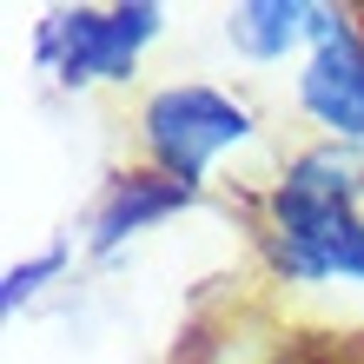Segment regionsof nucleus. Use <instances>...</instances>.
<instances>
[{"label":"nucleus","mask_w":364,"mask_h":364,"mask_svg":"<svg viewBox=\"0 0 364 364\" xmlns=\"http://www.w3.org/2000/svg\"><path fill=\"white\" fill-rule=\"evenodd\" d=\"M364 166L338 146H318L272 192V259L291 278H364Z\"/></svg>","instance_id":"nucleus-1"},{"label":"nucleus","mask_w":364,"mask_h":364,"mask_svg":"<svg viewBox=\"0 0 364 364\" xmlns=\"http://www.w3.org/2000/svg\"><path fill=\"white\" fill-rule=\"evenodd\" d=\"M153 33H159V7H146V0H133V7H106V14L80 7V14H47V20H40L33 53H40V67H47L53 80L93 87V80H119Z\"/></svg>","instance_id":"nucleus-2"},{"label":"nucleus","mask_w":364,"mask_h":364,"mask_svg":"<svg viewBox=\"0 0 364 364\" xmlns=\"http://www.w3.org/2000/svg\"><path fill=\"white\" fill-rule=\"evenodd\" d=\"M245 133H252V113L212 87H166L146 106V146H153L159 173L179 186H199L212 153L239 146Z\"/></svg>","instance_id":"nucleus-3"},{"label":"nucleus","mask_w":364,"mask_h":364,"mask_svg":"<svg viewBox=\"0 0 364 364\" xmlns=\"http://www.w3.org/2000/svg\"><path fill=\"white\" fill-rule=\"evenodd\" d=\"M298 100L318 126H331L338 139H364V33L345 14H318L311 60L298 73Z\"/></svg>","instance_id":"nucleus-4"},{"label":"nucleus","mask_w":364,"mask_h":364,"mask_svg":"<svg viewBox=\"0 0 364 364\" xmlns=\"http://www.w3.org/2000/svg\"><path fill=\"white\" fill-rule=\"evenodd\" d=\"M179 205H192V186L166 179V173L119 179L113 192H106L100 219H93V252H113L119 239H133L139 225H153V219H166V212H179Z\"/></svg>","instance_id":"nucleus-5"},{"label":"nucleus","mask_w":364,"mask_h":364,"mask_svg":"<svg viewBox=\"0 0 364 364\" xmlns=\"http://www.w3.org/2000/svg\"><path fill=\"white\" fill-rule=\"evenodd\" d=\"M318 14H325V7H311V0H252V7H239L225 20V33H232L239 53L278 60V53H291L298 40L318 33Z\"/></svg>","instance_id":"nucleus-6"},{"label":"nucleus","mask_w":364,"mask_h":364,"mask_svg":"<svg viewBox=\"0 0 364 364\" xmlns=\"http://www.w3.org/2000/svg\"><path fill=\"white\" fill-rule=\"evenodd\" d=\"M60 265H67V245H47L40 259L14 265V272H7V285H0V305H7V311H20V305H27V298H33L40 285H47V278H53Z\"/></svg>","instance_id":"nucleus-7"}]
</instances>
